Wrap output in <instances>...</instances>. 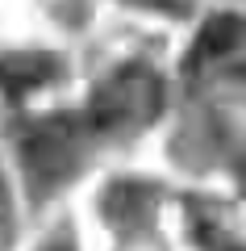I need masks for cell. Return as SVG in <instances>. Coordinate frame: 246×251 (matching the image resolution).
<instances>
[{"label": "cell", "mask_w": 246, "mask_h": 251, "mask_svg": "<svg viewBox=\"0 0 246 251\" xmlns=\"http://www.w3.org/2000/svg\"><path fill=\"white\" fill-rule=\"evenodd\" d=\"M50 75H54V63L50 59H34V54L0 63V88L9 92V97H25V92L42 88Z\"/></svg>", "instance_id": "277c9868"}, {"label": "cell", "mask_w": 246, "mask_h": 251, "mask_svg": "<svg viewBox=\"0 0 246 251\" xmlns=\"http://www.w3.org/2000/svg\"><path fill=\"white\" fill-rule=\"evenodd\" d=\"M155 109H158V80L146 67H125L96 88L88 117L96 130H117V126H130V122H146Z\"/></svg>", "instance_id": "6da1fadb"}, {"label": "cell", "mask_w": 246, "mask_h": 251, "mask_svg": "<svg viewBox=\"0 0 246 251\" xmlns=\"http://www.w3.org/2000/svg\"><path fill=\"white\" fill-rule=\"evenodd\" d=\"M242 34H246V21L238 17V13H213V17L201 25L196 42H192L188 67H196V63H209V59H221V54H229L238 42H242Z\"/></svg>", "instance_id": "3957f363"}, {"label": "cell", "mask_w": 246, "mask_h": 251, "mask_svg": "<svg viewBox=\"0 0 246 251\" xmlns=\"http://www.w3.org/2000/svg\"><path fill=\"white\" fill-rule=\"evenodd\" d=\"M25 168L38 180H59L71 168V122L54 117L25 143Z\"/></svg>", "instance_id": "7a4b0ae2"}]
</instances>
